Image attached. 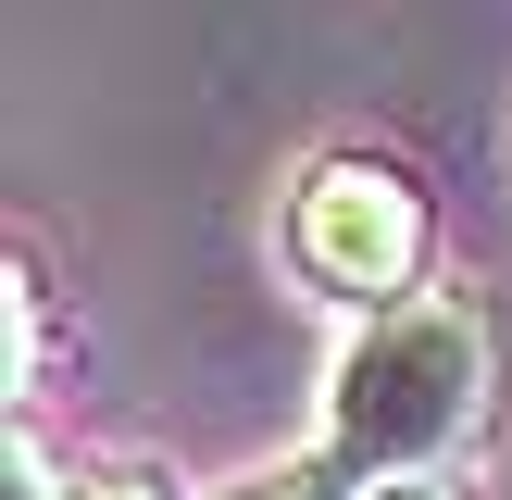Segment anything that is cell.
I'll use <instances>...</instances> for the list:
<instances>
[{
	"label": "cell",
	"mask_w": 512,
	"mask_h": 500,
	"mask_svg": "<svg viewBox=\"0 0 512 500\" xmlns=\"http://www.w3.org/2000/svg\"><path fill=\"white\" fill-rule=\"evenodd\" d=\"M488 425H500V313L475 288H425L338 338L313 463L338 488H400V475H450Z\"/></svg>",
	"instance_id": "1"
},
{
	"label": "cell",
	"mask_w": 512,
	"mask_h": 500,
	"mask_svg": "<svg viewBox=\"0 0 512 500\" xmlns=\"http://www.w3.org/2000/svg\"><path fill=\"white\" fill-rule=\"evenodd\" d=\"M350 500H463V475H400V488H350Z\"/></svg>",
	"instance_id": "3"
},
{
	"label": "cell",
	"mask_w": 512,
	"mask_h": 500,
	"mask_svg": "<svg viewBox=\"0 0 512 500\" xmlns=\"http://www.w3.org/2000/svg\"><path fill=\"white\" fill-rule=\"evenodd\" d=\"M275 250H288V275L325 313L375 325V313H400V300H425V275H438V200H425V175L400 163V150L350 138V150H313V163L288 175Z\"/></svg>",
	"instance_id": "2"
}]
</instances>
